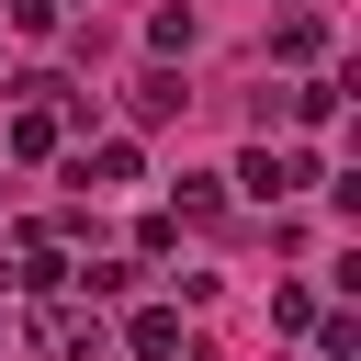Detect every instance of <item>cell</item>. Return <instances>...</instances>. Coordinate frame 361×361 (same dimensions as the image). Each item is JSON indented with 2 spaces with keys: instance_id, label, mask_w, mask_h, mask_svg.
<instances>
[{
  "instance_id": "obj_1",
  "label": "cell",
  "mask_w": 361,
  "mask_h": 361,
  "mask_svg": "<svg viewBox=\"0 0 361 361\" xmlns=\"http://www.w3.org/2000/svg\"><path fill=\"white\" fill-rule=\"evenodd\" d=\"M226 180H237L248 203H293V192L316 180V158H305V147H271V135H259V147H248V158H237Z\"/></svg>"
},
{
  "instance_id": "obj_2",
  "label": "cell",
  "mask_w": 361,
  "mask_h": 361,
  "mask_svg": "<svg viewBox=\"0 0 361 361\" xmlns=\"http://www.w3.org/2000/svg\"><path fill=\"white\" fill-rule=\"evenodd\" d=\"M124 361H192L180 305H135V316H124Z\"/></svg>"
},
{
  "instance_id": "obj_3",
  "label": "cell",
  "mask_w": 361,
  "mask_h": 361,
  "mask_svg": "<svg viewBox=\"0 0 361 361\" xmlns=\"http://www.w3.org/2000/svg\"><path fill=\"white\" fill-rule=\"evenodd\" d=\"M56 147H68V102H23V113H11V158H23V169H45Z\"/></svg>"
},
{
  "instance_id": "obj_4",
  "label": "cell",
  "mask_w": 361,
  "mask_h": 361,
  "mask_svg": "<svg viewBox=\"0 0 361 361\" xmlns=\"http://www.w3.org/2000/svg\"><path fill=\"white\" fill-rule=\"evenodd\" d=\"M135 169H147V158H135V135H102V147H79V158H68V180H79V192H124Z\"/></svg>"
},
{
  "instance_id": "obj_5",
  "label": "cell",
  "mask_w": 361,
  "mask_h": 361,
  "mask_svg": "<svg viewBox=\"0 0 361 361\" xmlns=\"http://www.w3.org/2000/svg\"><path fill=\"white\" fill-rule=\"evenodd\" d=\"M180 102H192V90H180V68H147V79L124 90V113H135V124H169Z\"/></svg>"
},
{
  "instance_id": "obj_6",
  "label": "cell",
  "mask_w": 361,
  "mask_h": 361,
  "mask_svg": "<svg viewBox=\"0 0 361 361\" xmlns=\"http://www.w3.org/2000/svg\"><path fill=\"white\" fill-rule=\"evenodd\" d=\"M226 214V180L214 169H180V203H169V226H214Z\"/></svg>"
},
{
  "instance_id": "obj_7",
  "label": "cell",
  "mask_w": 361,
  "mask_h": 361,
  "mask_svg": "<svg viewBox=\"0 0 361 361\" xmlns=\"http://www.w3.org/2000/svg\"><path fill=\"white\" fill-rule=\"evenodd\" d=\"M316 45H327V23H316V11H282V34H271V56H282V68H305Z\"/></svg>"
},
{
  "instance_id": "obj_8",
  "label": "cell",
  "mask_w": 361,
  "mask_h": 361,
  "mask_svg": "<svg viewBox=\"0 0 361 361\" xmlns=\"http://www.w3.org/2000/svg\"><path fill=\"white\" fill-rule=\"evenodd\" d=\"M147 45H158V56H192V0H169V11L147 23Z\"/></svg>"
},
{
  "instance_id": "obj_9",
  "label": "cell",
  "mask_w": 361,
  "mask_h": 361,
  "mask_svg": "<svg viewBox=\"0 0 361 361\" xmlns=\"http://www.w3.org/2000/svg\"><path fill=\"white\" fill-rule=\"evenodd\" d=\"M90 361H124V350H90Z\"/></svg>"
}]
</instances>
